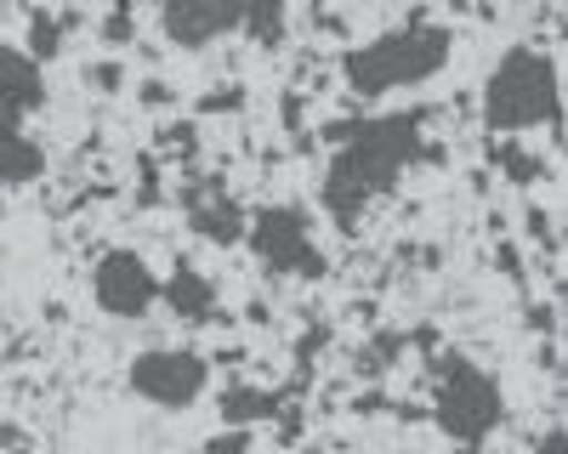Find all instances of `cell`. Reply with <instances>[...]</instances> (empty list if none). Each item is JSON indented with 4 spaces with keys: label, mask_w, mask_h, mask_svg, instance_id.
<instances>
[{
    "label": "cell",
    "mask_w": 568,
    "mask_h": 454,
    "mask_svg": "<svg viewBox=\"0 0 568 454\" xmlns=\"http://www.w3.org/2000/svg\"><path fill=\"white\" fill-rule=\"evenodd\" d=\"M182 205H187V221H194L200 239H211V245L245 239V210L222 194V182H194V188L182 194Z\"/></svg>",
    "instance_id": "cell-8"
},
{
    "label": "cell",
    "mask_w": 568,
    "mask_h": 454,
    "mask_svg": "<svg viewBox=\"0 0 568 454\" xmlns=\"http://www.w3.org/2000/svg\"><path fill=\"white\" fill-rule=\"evenodd\" d=\"M404 347H409V336H404V330H382V336H375V341L358 352V363H353V370L375 381V375H382V370H387V363H393Z\"/></svg>",
    "instance_id": "cell-14"
},
{
    "label": "cell",
    "mask_w": 568,
    "mask_h": 454,
    "mask_svg": "<svg viewBox=\"0 0 568 454\" xmlns=\"http://www.w3.org/2000/svg\"><path fill=\"white\" fill-rule=\"evenodd\" d=\"M165 301H171L176 318H187V324H211V318H222V312H216V290L200 279L194 267H176V272H171Z\"/></svg>",
    "instance_id": "cell-11"
},
{
    "label": "cell",
    "mask_w": 568,
    "mask_h": 454,
    "mask_svg": "<svg viewBox=\"0 0 568 454\" xmlns=\"http://www.w3.org/2000/svg\"><path fill=\"white\" fill-rule=\"evenodd\" d=\"M540 454H562V432H546L540 437Z\"/></svg>",
    "instance_id": "cell-22"
},
{
    "label": "cell",
    "mask_w": 568,
    "mask_h": 454,
    "mask_svg": "<svg viewBox=\"0 0 568 454\" xmlns=\"http://www.w3.org/2000/svg\"><path fill=\"white\" fill-rule=\"evenodd\" d=\"M245 97H240V91H233V85H222V91H211V97H205V109L216 114V109H240Z\"/></svg>",
    "instance_id": "cell-20"
},
{
    "label": "cell",
    "mask_w": 568,
    "mask_h": 454,
    "mask_svg": "<svg viewBox=\"0 0 568 454\" xmlns=\"http://www.w3.org/2000/svg\"><path fill=\"white\" fill-rule=\"evenodd\" d=\"M324 341H329V324H313V330L302 336V347H296V363H302V370H313V358L324 352Z\"/></svg>",
    "instance_id": "cell-18"
},
{
    "label": "cell",
    "mask_w": 568,
    "mask_h": 454,
    "mask_svg": "<svg viewBox=\"0 0 568 454\" xmlns=\"http://www.w3.org/2000/svg\"><path fill=\"white\" fill-rule=\"evenodd\" d=\"M420 109L404 114H382V120H353V125H329L336 136V159L324 171V210L336 216L342 227H353L364 216V205L375 194H387L398 171L420 159Z\"/></svg>",
    "instance_id": "cell-1"
},
{
    "label": "cell",
    "mask_w": 568,
    "mask_h": 454,
    "mask_svg": "<svg viewBox=\"0 0 568 454\" xmlns=\"http://www.w3.org/2000/svg\"><path fill=\"white\" fill-rule=\"evenodd\" d=\"M45 97V80H40V63L29 52H12V45H0V109L12 120H23L29 109H40Z\"/></svg>",
    "instance_id": "cell-10"
},
{
    "label": "cell",
    "mask_w": 568,
    "mask_h": 454,
    "mask_svg": "<svg viewBox=\"0 0 568 454\" xmlns=\"http://www.w3.org/2000/svg\"><path fill=\"white\" fill-rule=\"evenodd\" d=\"M251 245H256V256L273 267V272H324V256H318V245L307 239V216L296 210V205H273V210H256L251 221Z\"/></svg>",
    "instance_id": "cell-5"
},
{
    "label": "cell",
    "mask_w": 568,
    "mask_h": 454,
    "mask_svg": "<svg viewBox=\"0 0 568 454\" xmlns=\"http://www.w3.org/2000/svg\"><path fill=\"white\" fill-rule=\"evenodd\" d=\"M154 296H160V285H154V272L142 267V256L109 250V256L98 261V301H103V312L136 318V312L154 307Z\"/></svg>",
    "instance_id": "cell-7"
},
{
    "label": "cell",
    "mask_w": 568,
    "mask_h": 454,
    "mask_svg": "<svg viewBox=\"0 0 568 454\" xmlns=\"http://www.w3.org/2000/svg\"><path fill=\"white\" fill-rule=\"evenodd\" d=\"M63 29H69V18L34 12V18H29V58H34V63H40V58H52V52H58V40H63Z\"/></svg>",
    "instance_id": "cell-16"
},
{
    "label": "cell",
    "mask_w": 568,
    "mask_h": 454,
    "mask_svg": "<svg viewBox=\"0 0 568 454\" xmlns=\"http://www.w3.org/2000/svg\"><path fill=\"white\" fill-rule=\"evenodd\" d=\"M433 375H438V426L455 437V443H484L500 415H506V398L500 386L478 370V363H466V358H433Z\"/></svg>",
    "instance_id": "cell-4"
},
{
    "label": "cell",
    "mask_w": 568,
    "mask_h": 454,
    "mask_svg": "<svg viewBox=\"0 0 568 454\" xmlns=\"http://www.w3.org/2000/svg\"><path fill=\"white\" fill-rule=\"evenodd\" d=\"M489 159H495V165H500L511 182H535V176L546 171V165H540V159H535L524 143H495V148H489Z\"/></svg>",
    "instance_id": "cell-15"
},
{
    "label": "cell",
    "mask_w": 568,
    "mask_h": 454,
    "mask_svg": "<svg viewBox=\"0 0 568 454\" xmlns=\"http://www.w3.org/2000/svg\"><path fill=\"white\" fill-rule=\"evenodd\" d=\"M40 165H45V154L29 136H7V143H0V182H34Z\"/></svg>",
    "instance_id": "cell-13"
},
{
    "label": "cell",
    "mask_w": 568,
    "mask_h": 454,
    "mask_svg": "<svg viewBox=\"0 0 568 454\" xmlns=\"http://www.w3.org/2000/svg\"><path fill=\"white\" fill-rule=\"evenodd\" d=\"M240 29H251L262 45H273V40L284 34V12H278V7H245V23H240Z\"/></svg>",
    "instance_id": "cell-17"
},
{
    "label": "cell",
    "mask_w": 568,
    "mask_h": 454,
    "mask_svg": "<svg viewBox=\"0 0 568 454\" xmlns=\"http://www.w3.org/2000/svg\"><path fill=\"white\" fill-rule=\"evenodd\" d=\"M245 23V7H233V0H200V7H187V0H176V7H165V34L176 45H205L227 29Z\"/></svg>",
    "instance_id": "cell-9"
},
{
    "label": "cell",
    "mask_w": 568,
    "mask_h": 454,
    "mask_svg": "<svg viewBox=\"0 0 568 454\" xmlns=\"http://www.w3.org/2000/svg\"><path fill=\"white\" fill-rule=\"evenodd\" d=\"M131 386L149 403L182 409V403H194L205 392V358H194V352H142L131 363Z\"/></svg>",
    "instance_id": "cell-6"
},
{
    "label": "cell",
    "mask_w": 568,
    "mask_h": 454,
    "mask_svg": "<svg viewBox=\"0 0 568 454\" xmlns=\"http://www.w3.org/2000/svg\"><path fill=\"white\" fill-rule=\"evenodd\" d=\"M0 188H7V182H0Z\"/></svg>",
    "instance_id": "cell-23"
},
{
    "label": "cell",
    "mask_w": 568,
    "mask_h": 454,
    "mask_svg": "<svg viewBox=\"0 0 568 454\" xmlns=\"http://www.w3.org/2000/svg\"><path fill=\"white\" fill-rule=\"evenodd\" d=\"M284 403H291V398H284V386H278V392L227 386V392H222V421H227V426H256V421H273Z\"/></svg>",
    "instance_id": "cell-12"
},
{
    "label": "cell",
    "mask_w": 568,
    "mask_h": 454,
    "mask_svg": "<svg viewBox=\"0 0 568 454\" xmlns=\"http://www.w3.org/2000/svg\"><path fill=\"white\" fill-rule=\"evenodd\" d=\"M103 34H109V40H131V12H109Z\"/></svg>",
    "instance_id": "cell-21"
},
{
    "label": "cell",
    "mask_w": 568,
    "mask_h": 454,
    "mask_svg": "<svg viewBox=\"0 0 568 454\" xmlns=\"http://www.w3.org/2000/svg\"><path fill=\"white\" fill-rule=\"evenodd\" d=\"M245 448H251V432H245V426H233L227 437H211L205 454H245Z\"/></svg>",
    "instance_id": "cell-19"
},
{
    "label": "cell",
    "mask_w": 568,
    "mask_h": 454,
    "mask_svg": "<svg viewBox=\"0 0 568 454\" xmlns=\"http://www.w3.org/2000/svg\"><path fill=\"white\" fill-rule=\"evenodd\" d=\"M484 120L489 131H535L557 125V69L535 45H511L484 91Z\"/></svg>",
    "instance_id": "cell-3"
},
{
    "label": "cell",
    "mask_w": 568,
    "mask_h": 454,
    "mask_svg": "<svg viewBox=\"0 0 568 454\" xmlns=\"http://www.w3.org/2000/svg\"><path fill=\"white\" fill-rule=\"evenodd\" d=\"M449 58V29H433V23H404L393 34H382L375 45H358L347 52V80L353 91L375 97V91H393V85H415V80H433Z\"/></svg>",
    "instance_id": "cell-2"
}]
</instances>
